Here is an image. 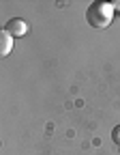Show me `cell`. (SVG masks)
Returning a JSON list of instances; mask_svg holds the SVG:
<instances>
[{
    "instance_id": "cell-5",
    "label": "cell",
    "mask_w": 120,
    "mask_h": 155,
    "mask_svg": "<svg viewBox=\"0 0 120 155\" xmlns=\"http://www.w3.org/2000/svg\"><path fill=\"white\" fill-rule=\"evenodd\" d=\"M114 9H118V11H120V2H114Z\"/></svg>"
},
{
    "instance_id": "cell-1",
    "label": "cell",
    "mask_w": 120,
    "mask_h": 155,
    "mask_svg": "<svg viewBox=\"0 0 120 155\" xmlns=\"http://www.w3.org/2000/svg\"><path fill=\"white\" fill-rule=\"evenodd\" d=\"M114 2H105V0H94L86 9V19L92 28H107L114 17Z\"/></svg>"
},
{
    "instance_id": "cell-3",
    "label": "cell",
    "mask_w": 120,
    "mask_h": 155,
    "mask_svg": "<svg viewBox=\"0 0 120 155\" xmlns=\"http://www.w3.org/2000/svg\"><path fill=\"white\" fill-rule=\"evenodd\" d=\"M11 48H13V37L7 30H2V35H0V54L7 56L11 52Z\"/></svg>"
},
{
    "instance_id": "cell-4",
    "label": "cell",
    "mask_w": 120,
    "mask_h": 155,
    "mask_svg": "<svg viewBox=\"0 0 120 155\" xmlns=\"http://www.w3.org/2000/svg\"><path fill=\"white\" fill-rule=\"evenodd\" d=\"M112 140H114V142L120 147V125H116V127L112 129Z\"/></svg>"
},
{
    "instance_id": "cell-2",
    "label": "cell",
    "mask_w": 120,
    "mask_h": 155,
    "mask_svg": "<svg viewBox=\"0 0 120 155\" xmlns=\"http://www.w3.org/2000/svg\"><path fill=\"white\" fill-rule=\"evenodd\" d=\"M5 30H7L11 37H22V35L28 32V24L24 22V19H19V17H13V19H9V22H7Z\"/></svg>"
}]
</instances>
